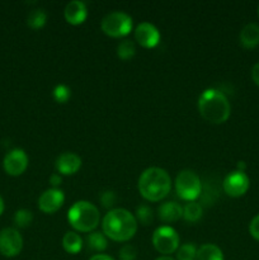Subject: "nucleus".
Here are the masks:
<instances>
[{
  "label": "nucleus",
  "instance_id": "f257e3e1",
  "mask_svg": "<svg viewBox=\"0 0 259 260\" xmlns=\"http://www.w3.org/2000/svg\"><path fill=\"white\" fill-rule=\"evenodd\" d=\"M103 234L113 241L124 243L135 236L137 231L136 217L124 208L111 210L102 221Z\"/></svg>",
  "mask_w": 259,
  "mask_h": 260
},
{
  "label": "nucleus",
  "instance_id": "f03ea898",
  "mask_svg": "<svg viewBox=\"0 0 259 260\" xmlns=\"http://www.w3.org/2000/svg\"><path fill=\"white\" fill-rule=\"evenodd\" d=\"M198 112L207 122L220 124L229 119L231 107L222 91L217 89H206L198 98Z\"/></svg>",
  "mask_w": 259,
  "mask_h": 260
},
{
  "label": "nucleus",
  "instance_id": "7ed1b4c3",
  "mask_svg": "<svg viewBox=\"0 0 259 260\" xmlns=\"http://www.w3.org/2000/svg\"><path fill=\"white\" fill-rule=\"evenodd\" d=\"M172 189L170 175L160 168H149L139 178V190L142 197L150 202H159L169 194Z\"/></svg>",
  "mask_w": 259,
  "mask_h": 260
},
{
  "label": "nucleus",
  "instance_id": "20e7f679",
  "mask_svg": "<svg viewBox=\"0 0 259 260\" xmlns=\"http://www.w3.org/2000/svg\"><path fill=\"white\" fill-rule=\"evenodd\" d=\"M70 225L80 233H91L101 221L99 210L90 202L79 201L70 207L68 213Z\"/></svg>",
  "mask_w": 259,
  "mask_h": 260
},
{
  "label": "nucleus",
  "instance_id": "39448f33",
  "mask_svg": "<svg viewBox=\"0 0 259 260\" xmlns=\"http://www.w3.org/2000/svg\"><path fill=\"white\" fill-rule=\"evenodd\" d=\"M175 190L182 200L195 202L201 194V179L192 170H182L175 179Z\"/></svg>",
  "mask_w": 259,
  "mask_h": 260
},
{
  "label": "nucleus",
  "instance_id": "423d86ee",
  "mask_svg": "<svg viewBox=\"0 0 259 260\" xmlns=\"http://www.w3.org/2000/svg\"><path fill=\"white\" fill-rule=\"evenodd\" d=\"M102 30L109 37H124L132 30V18L123 12H113L102 19Z\"/></svg>",
  "mask_w": 259,
  "mask_h": 260
},
{
  "label": "nucleus",
  "instance_id": "0eeeda50",
  "mask_svg": "<svg viewBox=\"0 0 259 260\" xmlns=\"http://www.w3.org/2000/svg\"><path fill=\"white\" fill-rule=\"evenodd\" d=\"M152 245L160 254L168 256L169 254L175 253L179 248V235L170 226L157 228L152 234Z\"/></svg>",
  "mask_w": 259,
  "mask_h": 260
},
{
  "label": "nucleus",
  "instance_id": "6e6552de",
  "mask_svg": "<svg viewBox=\"0 0 259 260\" xmlns=\"http://www.w3.org/2000/svg\"><path fill=\"white\" fill-rule=\"evenodd\" d=\"M23 249V238L19 231L13 228L0 231V254L7 258L17 256Z\"/></svg>",
  "mask_w": 259,
  "mask_h": 260
},
{
  "label": "nucleus",
  "instance_id": "1a4fd4ad",
  "mask_svg": "<svg viewBox=\"0 0 259 260\" xmlns=\"http://www.w3.org/2000/svg\"><path fill=\"white\" fill-rule=\"evenodd\" d=\"M249 184L250 183H249L248 175L240 170H235L223 179L222 188L226 194L230 197H241L248 192Z\"/></svg>",
  "mask_w": 259,
  "mask_h": 260
},
{
  "label": "nucleus",
  "instance_id": "9d476101",
  "mask_svg": "<svg viewBox=\"0 0 259 260\" xmlns=\"http://www.w3.org/2000/svg\"><path fill=\"white\" fill-rule=\"evenodd\" d=\"M3 167L7 174L18 177L25 172L28 167V156L22 149H13L5 155L3 160Z\"/></svg>",
  "mask_w": 259,
  "mask_h": 260
},
{
  "label": "nucleus",
  "instance_id": "9b49d317",
  "mask_svg": "<svg viewBox=\"0 0 259 260\" xmlns=\"http://www.w3.org/2000/svg\"><path fill=\"white\" fill-rule=\"evenodd\" d=\"M65 201V196H63L62 190L57 189V188H52V189H47L38 198V207L42 212L52 215L56 211L61 208Z\"/></svg>",
  "mask_w": 259,
  "mask_h": 260
},
{
  "label": "nucleus",
  "instance_id": "f8f14e48",
  "mask_svg": "<svg viewBox=\"0 0 259 260\" xmlns=\"http://www.w3.org/2000/svg\"><path fill=\"white\" fill-rule=\"evenodd\" d=\"M135 38L145 48H154L160 41V33L151 23H141L136 27Z\"/></svg>",
  "mask_w": 259,
  "mask_h": 260
},
{
  "label": "nucleus",
  "instance_id": "ddd939ff",
  "mask_svg": "<svg viewBox=\"0 0 259 260\" xmlns=\"http://www.w3.org/2000/svg\"><path fill=\"white\" fill-rule=\"evenodd\" d=\"M81 159L74 152H63L56 160V169L60 174L73 175L80 169Z\"/></svg>",
  "mask_w": 259,
  "mask_h": 260
},
{
  "label": "nucleus",
  "instance_id": "4468645a",
  "mask_svg": "<svg viewBox=\"0 0 259 260\" xmlns=\"http://www.w3.org/2000/svg\"><path fill=\"white\" fill-rule=\"evenodd\" d=\"M63 15H65L66 22L73 25H79L84 23V20L88 17V9L83 2L74 0L66 5Z\"/></svg>",
  "mask_w": 259,
  "mask_h": 260
},
{
  "label": "nucleus",
  "instance_id": "2eb2a0df",
  "mask_svg": "<svg viewBox=\"0 0 259 260\" xmlns=\"http://www.w3.org/2000/svg\"><path fill=\"white\" fill-rule=\"evenodd\" d=\"M157 216L163 222H175L183 217V207L177 202H165L157 208Z\"/></svg>",
  "mask_w": 259,
  "mask_h": 260
},
{
  "label": "nucleus",
  "instance_id": "dca6fc26",
  "mask_svg": "<svg viewBox=\"0 0 259 260\" xmlns=\"http://www.w3.org/2000/svg\"><path fill=\"white\" fill-rule=\"evenodd\" d=\"M240 43L245 48H254L259 45V25L249 23L241 29Z\"/></svg>",
  "mask_w": 259,
  "mask_h": 260
},
{
  "label": "nucleus",
  "instance_id": "f3484780",
  "mask_svg": "<svg viewBox=\"0 0 259 260\" xmlns=\"http://www.w3.org/2000/svg\"><path fill=\"white\" fill-rule=\"evenodd\" d=\"M62 246L66 253L78 254L83 249V239L74 231H69L62 238Z\"/></svg>",
  "mask_w": 259,
  "mask_h": 260
},
{
  "label": "nucleus",
  "instance_id": "a211bd4d",
  "mask_svg": "<svg viewBox=\"0 0 259 260\" xmlns=\"http://www.w3.org/2000/svg\"><path fill=\"white\" fill-rule=\"evenodd\" d=\"M197 260H223V253L215 244H205L197 249Z\"/></svg>",
  "mask_w": 259,
  "mask_h": 260
},
{
  "label": "nucleus",
  "instance_id": "6ab92c4d",
  "mask_svg": "<svg viewBox=\"0 0 259 260\" xmlns=\"http://www.w3.org/2000/svg\"><path fill=\"white\" fill-rule=\"evenodd\" d=\"M85 241L86 245H88V249H90L91 251H98V253L106 250L107 245H108L106 236L102 233H95V231L89 234V235L86 236Z\"/></svg>",
  "mask_w": 259,
  "mask_h": 260
},
{
  "label": "nucleus",
  "instance_id": "aec40b11",
  "mask_svg": "<svg viewBox=\"0 0 259 260\" xmlns=\"http://www.w3.org/2000/svg\"><path fill=\"white\" fill-rule=\"evenodd\" d=\"M202 216V207L196 202H188L183 207V218L187 222H197Z\"/></svg>",
  "mask_w": 259,
  "mask_h": 260
},
{
  "label": "nucleus",
  "instance_id": "412c9836",
  "mask_svg": "<svg viewBox=\"0 0 259 260\" xmlns=\"http://www.w3.org/2000/svg\"><path fill=\"white\" fill-rule=\"evenodd\" d=\"M46 19H47V14L43 9H35L28 14L27 17V24L32 29H40L46 24Z\"/></svg>",
  "mask_w": 259,
  "mask_h": 260
},
{
  "label": "nucleus",
  "instance_id": "4be33fe9",
  "mask_svg": "<svg viewBox=\"0 0 259 260\" xmlns=\"http://www.w3.org/2000/svg\"><path fill=\"white\" fill-rule=\"evenodd\" d=\"M135 53H136V47H135V43L131 40H123L117 47V55L123 61L131 60Z\"/></svg>",
  "mask_w": 259,
  "mask_h": 260
},
{
  "label": "nucleus",
  "instance_id": "5701e85b",
  "mask_svg": "<svg viewBox=\"0 0 259 260\" xmlns=\"http://www.w3.org/2000/svg\"><path fill=\"white\" fill-rule=\"evenodd\" d=\"M136 221L144 226L151 225L154 221V212L151 208L146 205L139 206L136 210Z\"/></svg>",
  "mask_w": 259,
  "mask_h": 260
},
{
  "label": "nucleus",
  "instance_id": "b1692460",
  "mask_svg": "<svg viewBox=\"0 0 259 260\" xmlns=\"http://www.w3.org/2000/svg\"><path fill=\"white\" fill-rule=\"evenodd\" d=\"M33 221V215L29 210H18L17 212L14 213V223L15 226L20 229H25L32 223Z\"/></svg>",
  "mask_w": 259,
  "mask_h": 260
},
{
  "label": "nucleus",
  "instance_id": "393cba45",
  "mask_svg": "<svg viewBox=\"0 0 259 260\" xmlns=\"http://www.w3.org/2000/svg\"><path fill=\"white\" fill-rule=\"evenodd\" d=\"M177 260H197V248L195 244H184L177 250Z\"/></svg>",
  "mask_w": 259,
  "mask_h": 260
},
{
  "label": "nucleus",
  "instance_id": "a878e982",
  "mask_svg": "<svg viewBox=\"0 0 259 260\" xmlns=\"http://www.w3.org/2000/svg\"><path fill=\"white\" fill-rule=\"evenodd\" d=\"M52 95L53 99H55L57 103H66V102L70 99V88H68L66 85H62V84L56 85L55 88H53Z\"/></svg>",
  "mask_w": 259,
  "mask_h": 260
},
{
  "label": "nucleus",
  "instance_id": "bb28decb",
  "mask_svg": "<svg viewBox=\"0 0 259 260\" xmlns=\"http://www.w3.org/2000/svg\"><path fill=\"white\" fill-rule=\"evenodd\" d=\"M137 256L136 249L132 245L127 244V245L122 246L119 250V259L121 260H135Z\"/></svg>",
  "mask_w": 259,
  "mask_h": 260
},
{
  "label": "nucleus",
  "instance_id": "cd10ccee",
  "mask_svg": "<svg viewBox=\"0 0 259 260\" xmlns=\"http://www.w3.org/2000/svg\"><path fill=\"white\" fill-rule=\"evenodd\" d=\"M116 194H114L113 192H111V190H107V192H104L103 194L101 196V202L106 208L113 207V205L116 203Z\"/></svg>",
  "mask_w": 259,
  "mask_h": 260
},
{
  "label": "nucleus",
  "instance_id": "c85d7f7f",
  "mask_svg": "<svg viewBox=\"0 0 259 260\" xmlns=\"http://www.w3.org/2000/svg\"><path fill=\"white\" fill-rule=\"evenodd\" d=\"M249 233L255 240L259 241V215L251 220L250 225H249Z\"/></svg>",
  "mask_w": 259,
  "mask_h": 260
},
{
  "label": "nucleus",
  "instance_id": "c756f323",
  "mask_svg": "<svg viewBox=\"0 0 259 260\" xmlns=\"http://www.w3.org/2000/svg\"><path fill=\"white\" fill-rule=\"evenodd\" d=\"M251 79L259 86V62L255 63L253 66V69H251Z\"/></svg>",
  "mask_w": 259,
  "mask_h": 260
},
{
  "label": "nucleus",
  "instance_id": "7c9ffc66",
  "mask_svg": "<svg viewBox=\"0 0 259 260\" xmlns=\"http://www.w3.org/2000/svg\"><path fill=\"white\" fill-rule=\"evenodd\" d=\"M61 177L60 175L57 174V173H55V174H52L50 177V183L51 184H52V187L55 188V187H57V185H60L61 184Z\"/></svg>",
  "mask_w": 259,
  "mask_h": 260
},
{
  "label": "nucleus",
  "instance_id": "2f4dec72",
  "mask_svg": "<svg viewBox=\"0 0 259 260\" xmlns=\"http://www.w3.org/2000/svg\"><path fill=\"white\" fill-rule=\"evenodd\" d=\"M89 260H114L112 256L106 255V254H95V255L91 256Z\"/></svg>",
  "mask_w": 259,
  "mask_h": 260
},
{
  "label": "nucleus",
  "instance_id": "473e14b6",
  "mask_svg": "<svg viewBox=\"0 0 259 260\" xmlns=\"http://www.w3.org/2000/svg\"><path fill=\"white\" fill-rule=\"evenodd\" d=\"M4 208H5V206H4V201H3L2 196H0V216H2V215H3V212H4Z\"/></svg>",
  "mask_w": 259,
  "mask_h": 260
},
{
  "label": "nucleus",
  "instance_id": "72a5a7b5",
  "mask_svg": "<svg viewBox=\"0 0 259 260\" xmlns=\"http://www.w3.org/2000/svg\"><path fill=\"white\" fill-rule=\"evenodd\" d=\"M156 260H175V259L170 258V256H160V258H157Z\"/></svg>",
  "mask_w": 259,
  "mask_h": 260
},
{
  "label": "nucleus",
  "instance_id": "f704fd0d",
  "mask_svg": "<svg viewBox=\"0 0 259 260\" xmlns=\"http://www.w3.org/2000/svg\"><path fill=\"white\" fill-rule=\"evenodd\" d=\"M258 15H259V7H258Z\"/></svg>",
  "mask_w": 259,
  "mask_h": 260
}]
</instances>
